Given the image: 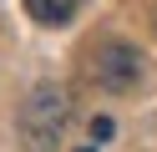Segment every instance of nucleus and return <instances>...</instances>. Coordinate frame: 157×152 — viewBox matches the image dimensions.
I'll return each instance as SVG.
<instances>
[{
	"mask_svg": "<svg viewBox=\"0 0 157 152\" xmlns=\"http://www.w3.org/2000/svg\"><path fill=\"white\" fill-rule=\"evenodd\" d=\"M66 111H71V96H66L61 86H36L31 101H25V111H21L25 142H31L36 152H51L56 137L66 132Z\"/></svg>",
	"mask_w": 157,
	"mask_h": 152,
	"instance_id": "obj_1",
	"label": "nucleus"
},
{
	"mask_svg": "<svg viewBox=\"0 0 157 152\" xmlns=\"http://www.w3.org/2000/svg\"><path fill=\"white\" fill-rule=\"evenodd\" d=\"M91 76H96V86L117 91V96H122V91H137L142 76H147V56H142L137 46H127V41H112V46L96 51Z\"/></svg>",
	"mask_w": 157,
	"mask_h": 152,
	"instance_id": "obj_2",
	"label": "nucleus"
},
{
	"mask_svg": "<svg viewBox=\"0 0 157 152\" xmlns=\"http://www.w3.org/2000/svg\"><path fill=\"white\" fill-rule=\"evenodd\" d=\"M25 15L41 25H66L76 15V0H25Z\"/></svg>",
	"mask_w": 157,
	"mask_h": 152,
	"instance_id": "obj_3",
	"label": "nucleus"
},
{
	"mask_svg": "<svg viewBox=\"0 0 157 152\" xmlns=\"http://www.w3.org/2000/svg\"><path fill=\"white\" fill-rule=\"evenodd\" d=\"M112 132H117L112 117H96V122H91V137H96V142H112Z\"/></svg>",
	"mask_w": 157,
	"mask_h": 152,
	"instance_id": "obj_4",
	"label": "nucleus"
},
{
	"mask_svg": "<svg viewBox=\"0 0 157 152\" xmlns=\"http://www.w3.org/2000/svg\"><path fill=\"white\" fill-rule=\"evenodd\" d=\"M76 152H96V147H76Z\"/></svg>",
	"mask_w": 157,
	"mask_h": 152,
	"instance_id": "obj_5",
	"label": "nucleus"
}]
</instances>
